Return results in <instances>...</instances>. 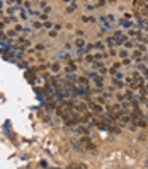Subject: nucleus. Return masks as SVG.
<instances>
[{
    "label": "nucleus",
    "mask_w": 148,
    "mask_h": 169,
    "mask_svg": "<svg viewBox=\"0 0 148 169\" xmlns=\"http://www.w3.org/2000/svg\"><path fill=\"white\" fill-rule=\"evenodd\" d=\"M114 41H116V44H123V43H126L128 39H126V34H123V33H114Z\"/></svg>",
    "instance_id": "obj_1"
},
{
    "label": "nucleus",
    "mask_w": 148,
    "mask_h": 169,
    "mask_svg": "<svg viewBox=\"0 0 148 169\" xmlns=\"http://www.w3.org/2000/svg\"><path fill=\"white\" fill-rule=\"evenodd\" d=\"M89 108H90L94 113H101V111H102V106H101V104H95V102H90Z\"/></svg>",
    "instance_id": "obj_2"
},
{
    "label": "nucleus",
    "mask_w": 148,
    "mask_h": 169,
    "mask_svg": "<svg viewBox=\"0 0 148 169\" xmlns=\"http://www.w3.org/2000/svg\"><path fill=\"white\" fill-rule=\"evenodd\" d=\"M77 132H78L80 135H83V137L89 135V130H87V127H83V125H78V127H77Z\"/></svg>",
    "instance_id": "obj_3"
},
{
    "label": "nucleus",
    "mask_w": 148,
    "mask_h": 169,
    "mask_svg": "<svg viewBox=\"0 0 148 169\" xmlns=\"http://www.w3.org/2000/svg\"><path fill=\"white\" fill-rule=\"evenodd\" d=\"M67 169H87L85 164H70V166H67Z\"/></svg>",
    "instance_id": "obj_4"
},
{
    "label": "nucleus",
    "mask_w": 148,
    "mask_h": 169,
    "mask_svg": "<svg viewBox=\"0 0 148 169\" xmlns=\"http://www.w3.org/2000/svg\"><path fill=\"white\" fill-rule=\"evenodd\" d=\"M75 46H77L78 50H82V48H85V43H83V39H82V38H78V39L75 41Z\"/></svg>",
    "instance_id": "obj_5"
},
{
    "label": "nucleus",
    "mask_w": 148,
    "mask_h": 169,
    "mask_svg": "<svg viewBox=\"0 0 148 169\" xmlns=\"http://www.w3.org/2000/svg\"><path fill=\"white\" fill-rule=\"evenodd\" d=\"M26 77H27V80H29L31 84H34V82H36V77H34V73H33V72H27V73H26Z\"/></svg>",
    "instance_id": "obj_6"
},
{
    "label": "nucleus",
    "mask_w": 148,
    "mask_h": 169,
    "mask_svg": "<svg viewBox=\"0 0 148 169\" xmlns=\"http://www.w3.org/2000/svg\"><path fill=\"white\" fill-rule=\"evenodd\" d=\"M107 132H112V133H119V132H121V128H119V127H109V128H107Z\"/></svg>",
    "instance_id": "obj_7"
},
{
    "label": "nucleus",
    "mask_w": 148,
    "mask_h": 169,
    "mask_svg": "<svg viewBox=\"0 0 148 169\" xmlns=\"http://www.w3.org/2000/svg\"><path fill=\"white\" fill-rule=\"evenodd\" d=\"M80 143H85V145H89V143H92V142H90V138H89V137H82V138H80Z\"/></svg>",
    "instance_id": "obj_8"
},
{
    "label": "nucleus",
    "mask_w": 148,
    "mask_h": 169,
    "mask_svg": "<svg viewBox=\"0 0 148 169\" xmlns=\"http://www.w3.org/2000/svg\"><path fill=\"white\" fill-rule=\"evenodd\" d=\"M75 9H77V3H70V5L67 7V12H73Z\"/></svg>",
    "instance_id": "obj_9"
},
{
    "label": "nucleus",
    "mask_w": 148,
    "mask_h": 169,
    "mask_svg": "<svg viewBox=\"0 0 148 169\" xmlns=\"http://www.w3.org/2000/svg\"><path fill=\"white\" fill-rule=\"evenodd\" d=\"M107 44H109V46H116V41H114V38H107Z\"/></svg>",
    "instance_id": "obj_10"
},
{
    "label": "nucleus",
    "mask_w": 148,
    "mask_h": 169,
    "mask_svg": "<svg viewBox=\"0 0 148 169\" xmlns=\"http://www.w3.org/2000/svg\"><path fill=\"white\" fill-rule=\"evenodd\" d=\"M48 36H49V38H56V36H58V33H56L55 29H51V31L48 33Z\"/></svg>",
    "instance_id": "obj_11"
},
{
    "label": "nucleus",
    "mask_w": 148,
    "mask_h": 169,
    "mask_svg": "<svg viewBox=\"0 0 148 169\" xmlns=\"http://www.w3.org/2000/svg\"><path fill=\"white\" fill-rule=\"evenodd\" d=\"M94 48H97V50H101V51H102V50H104V44H102V43H95V46H94Z\"/></svg>",
    "instance_id": "obj_12"
},
{
    "label": "nucleus",
    "mask_w": 148,
    "mask_h": 169,
    "mask_svg": "<svg viewBox=\"0 0 148 169\" xmlns=\"http://www.w3.org/2000/svg\"><path fill=\"white\" fill-rule=\"evenodd\" d=\"M114 77H116V80H121V79H123V73H121V72H116Z\"/></svg>",
    "instance_id": "obj_13"
},
{
    "label": "nucleus",
    "mask_w": 148,
    "mask_h": 169,
    "mask_svg": "<svg viewBox=\"0 0 148 169\" xmlns=\"http://www.w3.org/2000/svg\"><path fill=\"white\" fill-rule=\"evenodd\" d=\"M114 85L119 87V89H123V82H121V80H114Z\"/></svg>",
    "instance_id": "obj_14"
},
{
    "label": "nucleus",
    "mask_w": 148,
    "mask_h": 169,
    "mask_svg": "<svg viewBox=\"0 0 148 169\" xmlns=\"http://www.w3.org/2000/svg\"><path fill=\"white\" fill-rule=\"evenodd\" d=\"M94 68H102V63L101 62H94Z\"/></svg>",
    "instance_id": "obj_15"
},
{
    "label": "nucleus",
    "mask_w": 148,
    "mask_h": 169,
    "mask_svg": "<svg viewBox=\"0 0 148 169\" xmlns=\"http://www.w3.org/2000/svg\"><path fill=\"white\" fill-rule=\"evenodd\" d=\"M82 21H83V22H92V21H94V19H92V17H87V15H85V17H83V19H82Z\"/></svg>",
    "instance_id": "obj_16"
},
{
    "label": "nucleus",
    "mask_w": 148,
    "mask_h": 169,
    "mask_svg": "<svg viewBox=\"0 0 148 169\" xmlns=\"http://www.w3.org/2000/svg\"><path fill=\"white\" fill-rule=\"evenodd\" d=\"M124 46H126V48H133V43H131V41H126Z\"/></svg>",
    "instance_id": "obj_17"
},
{
    "label": "nucleus",
    "mask_w": 148,
    "mask_h": 169,
    "mask_svg": "<svg viewBox=\"0 0 148 169\" xmlns=\"http://www.w3.org/2000/svg\"><path fill=\"white\" fill-rule=\"evenodd\" d=\"M119 55H121V58H123V60H126V55H128V53H126V51H124V50H123V51H121V53H119Z\"/></svg>",
    "instance_id": "obj_18"
},
{
    "label": "nucleus",
    "mask_w": 148,
    "mask_h": 169,
    "mask_svg": "<svg viewBox=\"0 0 148 169\" xmlns=\"http://www.w3.org/2000/svg\"><path fill=\"white\" fill-rule=\"evenodd\" d=\"M92 60H94V58H92V56H90V55H87V56H85V62H87V63H90V62H92Z\"/></svg>",
    "instance_id": "obj_19"
},
{
    "label": "nucleus",
    "mask_w": 148,
    "mask_h": 169,
    "mask_svg": "<svg viewBox=\"0 0 148 169\" xmlns=\"http://www.w3.org/2000/svg\"><path fill=\"white\" fill-rule=\"evenodd\" d=\"M138 48H140V51H147V48H145V44H138Z\"/></svg>",
    "instance_id": "obj_20"
},
{
    "label": "nucleus",
    "mask_w": 148,
    "mask_h": 169,
    "mask_svg": "<svg viewBox=\"0 0 148 169\" xmlns=\"http://www.w3.org/2000/svg\"><path fill=\"white\" fill-rule=\"evenodd\" d=\"M92 48H94V44H87V46H85V51H90Z\"/></svg>",
    "instance_id": "obj_21"
},
{
    "label": "nucleus",
    "mask_w": 148,
    "mask_h": 169,
    "mask_svg": "<svg viewBox=\"0 0 148 169\" xmlns=\"http://www.w3.org/2000/svg\"><path fill=\"white\" fill-rule=\"evenodd\" d=\"M51 68H53V70H55V72H56V70H58V68H60V65H58V63H53V67H51Z\"/></svg>",
    "instance_id": "obj_22"
},
{
    "label": "nucleus",
    "mask_w": 148,
    "mask_h": 169,
    "mask_svg": "<svg viewBox=\"0 0 148 169\" xmlns=\"http://www.w3.org/2000/svg\"><path fill=\"white\" fill-rule=\"evenodd\" d=\"M129 63H131V60H128V58H126V60H123V65H129Z\"/></svg>",
    "instance_id": "obj_23"
},
{
    "label": "nucleus",
    "mask_w": 148,
    "mask_h": 169,
    "mask_svg": "<svg viewBox=\"0 0 148 169\" xmlns=\"http://www.w3.org/2000/svg\"><path fill=\"white\" fill-rule=\"evenodd\" d=\"M87 149H90V150H94V149H95V145H94V143H89V145H87Z\"/></svg>",
    "instance_id": "obj_24"
}]
</instances>
